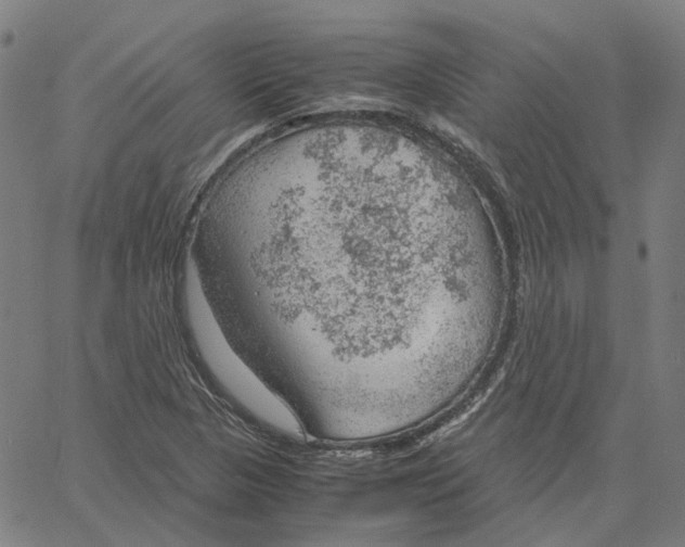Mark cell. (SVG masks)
<instances>
[{
  "label": "cell",
  "instance_id": "1",
  "mask_svg": "<svg viewBox=\"0 0 685 547\" xmlns=\"http://www.w3.org/2000/svg\"><path fill=\"white\" fill-rule=\"evenodd\" d=\"M185 293L196 344L223 389L268 427L292 436H300L301 427L290 408L229 345L205 296L197 268L192 263L186 268Z\"/></svg>",
  "mask_w": 685,
  "mask_h": 547
}]
</instances>
